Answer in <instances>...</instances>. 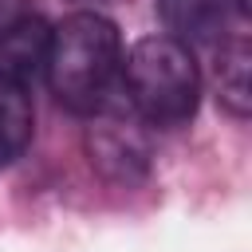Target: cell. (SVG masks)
Masks as SVG:
<instances>
[{
    "label": "cell",
    "mask_w": 252,
    "mask_h": 252,
    "mask_svg": "<svg viewBox=\"0 0 252 252\" xmlns=\"http://www.w3.org/2000/svg\"><path fill=\"white\" fill-rule=\"evenodd\" d=\"M118 67H122V39H118V28L102 12L83 8L51 28L43 75H47L51 94L67 110L75 114L102 110Z\"/></svg>",
    "instance_id": "obj_1"
},
{
    "label": "cell",
    "mask_w": 252,
    "mask_h": 252,
    "mask_svg": "<svg viewBox=\"0 0 252 252\" xmlns=\"http://www.w3.org/2000/svg\"><path fill=\"white\" fill-rule=\"evenodd\" d=\"M126 94L142 122L150 126H181L193 118L201 98V71L189 43L173 35H146L130 47L122 63Z\"/></svg>",
    "instance_id": "obj_2"
},
{
    "label": "cell",
    "mask_w": 252,
    "mask_h": 252,
    "mask_svg": "<svg viewBox=\"0 0 252 252\" xmlns=\"http://www.w3.org/2000/svg\"><path fill=\"white\" fill-rule=\"evenodd\" d=\"M87 158L106 181L118 185H134L150 169V146L138 122L102 110H94V122L87 126Z\"/></svg>",
    "instance_id": "obj_3"
},
{
    "label": "cell",
    "mask_w": 252,
    "mask_h": 252,
    "mask_svg": "<svg viewBox=\"0 0 252 252\" xmlns=\"http://www.w3.org/2000/svg\"><path fill=\"white\" fill-rule=\"evenodd\" d=\"M47 43H51V28L32 12L20 16L12 28L0 32V75L32 87L47 67Z\"/></svg>",
    "instance_id": "obj_4"
},
{
    "label": "cell",
    "mask_w": 252,
    "mask_h": 252,
    "mask_svg": "<svg viewBox=\"0 0 252 252\" xmlns=\"http://www.w3.org/2000/svg\"><path fill=\"white\" fill-rule=\"evenodd\" d=\"M248 16V0H158V16L165 24V35L189 43L217 35L228 16Z\"/></svg>",
    "instance_id": "obj_5"
},
{
    "label": "cell",
    "mask_w": 252,
    "mask_h": 252,
    "mask_svg": "<svg viewBox=\"0 0 252 252\" xmlns=\"http://www.w3.org/2000/svg\"><path fill=\"white\" fill-rule=\"evenodd\" d=\"M32 87L4 79L0 75V165H12L35 130V110H32Z\"/></svg>",
    "instance_id": "obj_6"
},
{
    "label": "cell",
    "mask_w": 252,
    "mask_h": 252,
    "mask_svg": "<svg viewBox=\"0 0 252 252\" xmlns=\"http://www.w3.org/2000/svg\"><path fill=\"white\" fill-rule=\"evenodd\" d=\"M248 39L244 35H232L220 43L217 51V91H220V102L244 118L248 106H252V94H248Z\"/></svg>",
    "instance_id": "obj_7"
},
{
    "label": "cell",
    "mask_w": 252,
    "mask_h": 252,
    "mask_svg": "<svg viewBox=\"0 0 252 252\" xmlns=\"http://www.w3.org/2000/svg\"><path fill=\"white\" fill-rule=\"evenodd\" d=\"M20 16H28V0H0V32L12 28Z\"/></svg>",
    "instance_id": "obj_8"
},
{
    "label": "cell",
    "mask_w": 252,
    "mask_h": 252,
    "mask_svg": "<svg viewBox=\"0 0 252 252\" xmlns=\"http://www.w3.org/2000/svg\"><path fill=\"white\" fill-rule=\"evenodd\" d=\"M79 4H102V0H79Z\"/></svg>",
    "instance_id": "obj_9"
}]
</instances>
